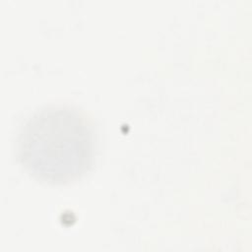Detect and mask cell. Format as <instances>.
Returning a JSON list of instances; mask_svg holds the SVG:
<instances>
[{
  "label": "cell",
  "mask_w": 252,
  "mask_h": 252,
  "mask_svg": "<svg viewBox=\"0 0 252 252\" xmlns=\"http://www.w3.org/2000/svg\"><path fill=\"white\" fill-rule=\"evenodd\" d=\"M96 139L92 120L68 104L42 106L22 123L16 138L20 165L37 181L74 182L94 164Z\"/></svg>",
  "instance_id": "6da1fadb"
}]
</instances>
